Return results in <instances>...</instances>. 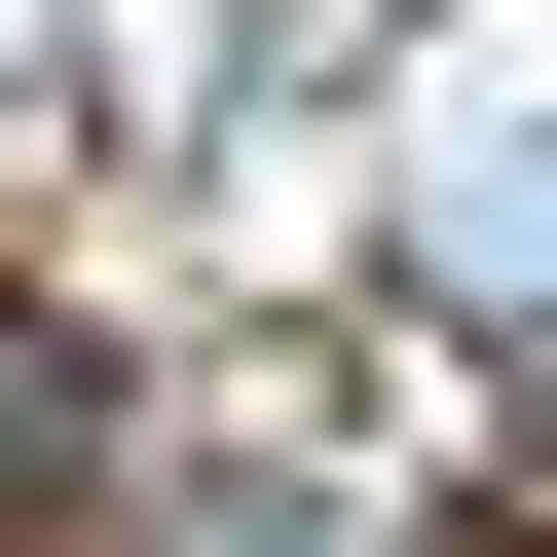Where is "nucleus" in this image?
Returning a JSON list of instances; mask_svg holds the SVG:
<instances>
[{"label": "nucleus", "mask_w": 557, "mask_h": 557, "mask_svg": "<svg viewBox=\"0 0 557 557\" xmlns=\"http://www.w3.org/2000/svg\"><path fill=\"white\" fill-rule=\"evenodd\" d=\"M112 483V372H75V298H0V520H75Z\"/></svg>", "instance_id": "obj_1"}]
</instances>
